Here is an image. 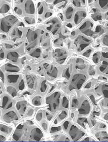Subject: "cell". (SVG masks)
Listing matches in <instances>:
<instances>
[{
	"label": "cell",
	"mask_w": 108,
	"mask_h": 142,
	"mask_svg": "<svg viewBox=\"0 0 108 142\" xmlns=\"http://www.w3.org/2000/svg\"><path fill=\"white\" fill-rule=\"evenodd\" d=\"M74 9L72 6H69L67 7L65 11L64 17L66 21H71L73 19L74 14Z\"/></svg>",
	"instance_id": "8"
},
{
	"label": "cell",
	"mask_w": 108,
	"mask_h": 142,
	"mask_svg": "<svg viewBox=\"0 0 108 142\" xmlns=\"http://www.w3.org/2000/svg\"><path fill=\"white\" fill-rule=\"evenodd\" d=\"M62 106L64 107L65 108H67L69 106V103H68V100L66 97H64L62 100Z\"/></svg>",
	"instance_id": "30"
},
{
	"label": "cell",
	"mask_w": 108,
	"mask_h": 142,
	"mask_svg": "<svg viewBox=\"0 0 108 142\" xmlns=\"http://www.w3.org/2000/svg\"><path fill=\"white\" fill-rule=\"evenodd\" d=\"M46 117L48 120H50L52 118L53 116L52 115H51L50 114H49L48 113H46Z\"/></svg>",
	"instance_id": "45"
},
{
	"label": "cell",
	"mask_w": 108,
	"mask_h": 142,
	"mask_svg": "<svg viewBox=\"0 0 108 142\" xmlns=\"http://www.w3.org/2000/svg\"><path fill=\"white\" fill-rule=\"evenodd\" d=\"M60 94L58 92L54 93L53 96L47 99V103L49 104V109L52 111L58 108L60 104Z\"/></svg>",
	"instance_id": "2"
},
{
	"label": "cell",
	"mask_w": 108,
	"mask_h": 142,
	"mask_svg": "<svg viewBox=\"0 0 108 142\" xmlns=\"http://www.w3.org/2000/svg\"><path fill=\"white\" fill-rule=\"evenodd\" d=\"M12 35L14 37H19L22 35V32L19 31L18 29H15L12 34Z\"/></svg>",
	"instance_id": "27"
},
{
	"label": "cell",
	"mask_w": 108,
	"mask_h": 142,
	"mask_svg": "<svg viewBox=\"0 0 108 142\" xmlns=\"http://www.w3.org/2000/svg\"><path fill=\"white\" fill-rule=\"evenodd\" d=\"M76 67L80 70L85 68V65L84 61L82 59H78L76 63Z\"/></svg>",
	"instance_id": "19"
},
{
	"label": "cell",
	"mask_w": 108,
	"mask_h": 142,
	"mask_svg": "<svg viewBox=\"0 0 108 142\" xmlns=\"http://www.w3.org/2000/svg\"><path fill=\"white\" fill-rule=\"evenodd\" d=\"M70 135L74 141H76L84 135V133L79 130L75 126H72L70 130Z\"/></svg>",
	"instance_id": "4"
},
{
	"label": "cell",
	"mask_w": 108,
	"mask_h": 142,
	"mask_svg": "<svg viewBox=\"0 0 108 142\" xmlns=\"http://www.w3.org/2000/svg\"><path fill=\"white\" fill-rule=\"evenodd\" d=\"M99 59H100V57L97 54H95L94 55L93 57V60L95 64H97L98 63Z\"/></svg>",
	"instance_id": "34"
},
{
	"label": "cell",
	"mask_w": 108,
	"mask_h": 142,
	"mask_svg": "<svg viewBox=\"0 0 108 142\" xmlns=\"http://www.w3.org/2000/svg\"><path fill=\"white\" fill-rule=\"evenodd\" d=\"M23 129V125H19L17 128L16 130L13 135V139L15 140V141H18L21 137L22 135V130Z\"/></svg>",
	"instance_id": "13"
},
{
	"label": "cell",
	"mask_w": 108,
	"mask_h": 142,
	"mask_svg": "<svg viewBox=\"0 0 108 142\" xmlns=\"http://www.w3.org/2000/svg\"><path fill=\"white\" fill-rule=\"evenodd\" d=\"M24 20L26 22V23H27L28 24H33L35 22V19L32 17H30V16H27L25 17L24 18Z\"/></svg>",
	"instance_id": "29"
},
{
	"label": "cell",
	"mask_w": 108,
	"mask_h": 142,
	"mask_svg": "<svg viewBox=\"0 0 108 142\" xmlns=\"http://www.w3.org/2000/svg\"><path fill=\"white\" fill-rule=\"evenodd\" d=\"M102 92L104 96V97L106 98H107L108 99V85L107 84H105V85H104L103 86V87H102Z\"/></svg>",
	"instance_id": "26"
},
{
	"label": "cell",
	"mask_w": 108,
	"mask_h": 142,
	"mask_svg": "<svg viewBox=\"0 0 108 142\" xmlns=\"http://www.w3.org/2000/svg\"><path fill=\"white\" fill-rule=\"evenodd\" d=\"M86 15V12L83 9H81L75 12L72 19L74 24H79L81 22L84 20Z\"/></svg>",
	"instance_id": "3"
},
{
	"label": "cell",
	"mask_w": 108,
	"mask_h": 142,
	"mask_svg": "<svg viewBox=\"0 0 108 142\" xmlns=\"http://www.w3.org/2000/svg\"><path fill=\"white\" fill-rule=\"evenodd\" d=\"M6 140V138L5 137H4L3 135H1V141H4Z\"/></svg>",
	"instance_id": "54"
},
{
	"label": "cell",
	"mask_w": 108,
	"mask_h": 142,
	"mask_svg": "<svg viewBox=\"0 0 108 142\" xmlns=\"http://www.w3.org/2000/svg\"><path fill=\"white\" fill-rule=\"evenodd\" d=\"M4 57V53L3 50H1V59H3Z\"/></svg>",
	"instance_id": "50"
},
{
	"label": "cell",
	"mask_w": 108,
	"mask_h": 142,
	"mask_svg": "<svg viewBox=\"0 0 108 142\" xmlns=\"http://www.w3.org/2000/svg\"><path fill=\"white\" fill-rule=\"evenodd\" d=\"M33 104L35 106H39L41 104V98L39 96H36L32 100Z\"/></svg>",
	"instance_id": "24"
},
{
	"label": "cell",
	"mask_w": 108,
	"mask_h": 142,
	"mask_svg": "<svg viewBox=\"0 0 108 142\" xmlns=\"http://www.w3.org/2000/svg\"><path fill=\"white\" fill-rule=\"evenodd\" d=\"M10 9V7L7 4H3L1 7V13L5 14L7 13Z\"/></svg>",
	"instance_id": "23"
},
{
	"label": "cell",
	"mask_w": 108,
	"mask_h": 142,
	"mask_svg": "<svg viewBox=\"0 0 108 142\" xmlns=\"http://www.w3.org/2000/svg\"><path fill=\"white\" fill-rule=\"evenodd\" d=\"M47 72L49 76H50L53 78H56L57 77L58 69L56 67H53V66H51V67L49 68Z\"/></svg>",
	"instance_id": "16"
},
{
	"label": "cell",
	"mask_w": 108,
	"mask_h": 142,
	"mask_svg": "<svg viewBox=\"0 0 108 142\" xmlns=\"http://www.w3.org/2000/svg\"><path fill=\"white\" fill-rule=\"evenodd\" d=\"M104 119L106 120H108V114H106L105 115V116H104Z\"/></svg>",
	"instance_id": "56"
},
{
	"label": "cell",
	"mask_w": 108,
	"mask_h": 142,
	"mask_svg": "<svg viewBox=\"0 0 108 142\" xmlns=\"http://www.w3.org/2000/svg\"><path fill=\"white\" fill-rule=\"evenodd\" d=\"M42 127L45 130H47V124L46 123H43L42 124Z\"/></svg>",
	"instance_id": "48"
},
{
	"label": "cell",
	"mask_w": 108,
	"mask_h": 142,
	"mask_svg": "<svg viewBox=\"0 0 108 142\" xmlns=\"http://www.w3.org/2000/svg\"><path fill=\"white\" fill-rule=\"evenodd\" d=\"M61 130V127H52L51 129V133H54L59 131Z\"/></svg>",
	"instance_id": "38"
},
{
	"label": "cell",
	"mask_w": 108,
	"mask_h": 142,
	"mask_svg": "<svg viewBox=\"0 0 108 142\" xmlns=\"http://www.w3.org/2000/svg\"><path fill=\"white\" fill-rule=\"evenodd\" d=\"M12 23L7 18L3 19L1 21V29L4 32H8L12 27Z\"/></svg>",
	"instance_id": "7"
},
{
	"label": "cell",
	"mask_w": 108,
	"mask_h": 142,
	"mask_svg": "<svg viewBox=\"0 0 108 142\" xmlns=\"http://www.w3.org/2000/svg\"><path fill=\"white\" fill-rule=\"evenodd\" d=\"M77 122L83 127H84V124L85 123H87V120L86 118H79L78 119Z\"/></svg>",
	"instance_id": "31"
},
{
	"label": "cell",
	"mask_w": 108,
	"mask_h": 142,
	"mask_svg": "<svg viewBox=\"0 0 108 142\" xmlns=\"http://www.w3.org/2000/svg\"><path fill=\"white\" fill-rule=\"evenodd\" d=\"M43 136V134L39 128L34 129L31 133V137L33 140L36 141H39Z\"/></svg>",
	"instance_id": "10"
},
{
	"label": "cell",
	"mask_w": 108,
	"mask_h": 142,
	"mask_svg": "<svg viewBox=\"0 0 108 142\" xmlns=\"http://www.w3.org/2000/svg\"><path fill=\"white\" fill-rule=\"evenodd\" d=\"M26 81L28 86L30 88L32 89L34 86V79L31 76L27 75L26 76Z\"/></svg>",
	"instance_id": "20"
},
{
	"label": "cell",
	"mask_w": 108,
	"mask_h": 142,
	"mask_svg": "<svg viewBox=\"0 0 108 142\" xmlns=\"http://www.w3.org/2000/svg\"><path fill=\"white\" fill-rule=\"evenodd\" d=\"M12 106H13V103H12V102H9V103L8 105H7V107H6L5 109H7L11 108V107H12Z\"/></svg>",
	"instance_id": "51"
},
{
	"label": "cell",
	"mask_w": 108,
	"mask_h": 142,
	"mask_svg": "<svg viewBox=\"0 0 108 142\" xmlns=\"http://www.w3.org/2000/svg\"><path fill=\"white\" fill-rule=\"evenodd\" d=\"M5 47L7 48V49H12L13 48V46L12 45H10V44H5Z\"/></svg>",
	"instance_id": "46"
},
{
	"label": "cell",
	"mask_w": 108,
	"mask_h": 142,
	"mask_svg": "<svg viewBox=\"0 0 108 142\" xmlns=\"http://www.w3.org/2000/svg\"><path fill=\"white\" fill-rule=\"evenodd\" d=\"M68 125H69V122L68 121L65 122L64 124V127L65 128V130H67L68 129Z\"/></svg>",
	"instance_id": "44"
},
{
	"label": "cell",
	"mask_w": 108,
	"mask_h": 142,
	"mask_svg": "<svg viewBox=\"0 0 108 142\" xmlns=\"http://www.w3.org/2000/svg\"><path fill=\"white\" fill-rule=\"evenodd\" d=\"M97 3L98 5V7L99 9H98L99 11L101 10L103 12H106V14L108 13V1H97Z\"/></svg>",
	"instance_id": "11"
},
{
	"label": "cell",
	"mask_w": 108,
	"mask_h": 142,
	"mask_svg": "<svg viewBox=\"0 0 108 142\" xmlns=\"http://www.w3.org/2000/svg\"><path fill=\"white\" fill-rule=\"evenodd\" d=\"M42 118V111H40L36 115V119L37 120L40 121L41 120Z\"/></svg>",
	"instance_id": "40"
},
{
	"label": "cell",
	"mask_w": 108,
	"mask_h": 142,
	"mask_svg": "<svg viewBox=\"0 0 108 142\" xmlns=\"http://www.w3.org/2000/svg\"><path fill=\"white\" fill-rule=\"evenodd\" d=\"M40 55H41V50L39 49H37L30 53V56H31L32 57H35L36 58H38L40 57Z\"/></svg>",
	"instance_id": "25"
},
{
	"label": "cell",
	"mask_w": 108,
	"mask_h": 142,
	"mask_svg": "<svg viewBox=\"0 0 108 142\" xmlns=\"http://www.w3.org/2000/svg\"><path fill=\"white\" fill-rule=\"evenodd\" d=\"M1 80L3 81V82H4V79H5V78H4V74H3V73L2 72V71H1Z\"/></svg>",
	"instance_id": "52"
},
{
	"label": "cell",
	"mask_w": 108,
	"mask_h": 142,
	"mask_svg": "<svg viewBox=\"0 0 108 142\" xmlns=\"http://www.w3.org/2000/svg\"><path fill=\"white\" fill-rule=\"evenodd\" d=\"M7 91L13 97H15L17 94L16 89L13 86L7 87Z\"/></svg>",
	"instance_id": "22"
},
{
	"label": "cell",
	"mask_w": 108,
	"mask_h": 142,
	"mask_svg": "<svg viewBox=\"0 0 108 142\" xmlns=\"http://www.w3.org/2000/svg\"><path fill=\"white\" fill-rule=\"evenodd\" d=\"M19 78L18 75H8L7 76V81L12 84L16 83Z\"/></svg>",
	"instance_id": "18"
},
{
	"label": "cell",
	"mask_w": 108,
	"mask_h": 142,
	"mask_svg": "<svg viewBox=\"0 0 108 142\" xmlns=\"http://www.w3.org/2000/svg\"><path fill=\"white\" fill-rule=\"evenodd\" d=\"M91 83L89 82V83L87 84L85 86V88H89L91 87Z\"/></svg>",
	"instance_id": "53"
},
{
	"label": "cell",
	"mask_w": 108,
	"mask_h": 142,
	"mask_svg": "<svg viewBox=\"0 0 108 142\" xmlns=\"http://www.w3.org/2000/svg\"><path fill=\"white\" fill-rule=\"evenodd\" d=\"M36 44H37V42L36 41H34L32 43L30 44L28 46V47H27V50H28V51L32 49V48H34L36 46Z\"/></svg>",
	"instance_id": "35"
},
{
	"label": "cell",
	"mask_w": 108,
	"mask_h": 142,
	"mask_svg": "<svg viewBox=\"0 0 108 142\" xmlns=\"http://www.w3.org/2000/svg\"><path fill=\"white\" fill-rule=\"evenodd\" d=\"M9 103V99L8 97H7V96H4L2 99V107L5 109L6 107H7V106L8 105Z\"/></svg>",
	"instance_id": "21"
},
{
	"label": "cell",
	"mask_w": 108,
	"mask_h": 142,
	"mask_svg": "<svg viewBox=\"0 0 108 142\" xmlns=\"http://www.w3.org/2000/svg\"><path fill=\"white\" fill-rule=\"evenodd\" d=\"M78 105V100L76 99H72V107H77Z\"/></svg>",
	"instance_id": "37"
},
{
	"label": "cell",
	"mask_w": 108,
	"mask_h": 142,
	"mask_svg": "<svg viewBox=\"0 0 108 142\" xmlns=\"http://www.w3.org/2000/svg\"><path fill=\"white\" fill-rule=\"evenodd\" d=\"M26 107V103L25 102H18L16 104V107L17 110L21 112L22 113H23Z\"/></svg>",
	"instance_id": "17"
},
{
	"label": "cell",
	"mask_w": 108,
	"mask_h": 142,
	"mask_svg": "<svg viewBox=\"0 0 108 142\" xmlns=\"http://www.w3.org/2000/svg\"><path fill=\"white\" fill-rule=\"evenodd\" d=\"M38 37V34L36 32L29 30L27 34V38L29 42H34Z\"/></svg>",
	"instance_id": "15"
},
{
	"label": "cell",
	"mask_w": 108,
	"mask_h": 142,
	"mask_svg": "<svg viewBox=\"0 0 108 142\" xmlns=\"http://www.w3.org/2000/svg\"><path fill=\"white\" fill-rule=\"evenodd\" d=\"M47 89V85L46 84V81H43L41 83V86H40V91L42 92H44L46 91Z\"/></svg>",
	"instance_id": "32"
},
{
	"label": "cell",
	"mask_w": 108,
	"mask_h": 142,
	"mask_svg": "<svg viewBox=\"0 0 108 142\" xmlns=\"http://www.w3.org/2000/svg\"><path fill=\"white\" fill-rule=\"evenodd\" d=\"M86 76L81 74H75L72 77L71 83L69 86L70 90L73 89H79L85 81Z\"/></svg>",
	"instance_id": "1"
},
{
	"label": "cell",
	"mask_w": 108,
	"mask_h": 142,
	"mask_svg": "<svg viewBox=\"0 0 108 142\" xmlns=\"http://www.w3.org/2000/svg\"><path fill=\"white\" fill-rule=\"evenodd\" d=\"M52 14L50 12H47L45 14V17L48 18V17L51 16L52 15Z\"/></svg>",
	"instance_id": "47"
},
{
	"label": "cell",
	"mask_w": 108,
	"mask_h": 142,
	"mask_svg": "<svg viewBox=\"0 0 108 142\" xmlns=\"http://www.w3.org/2000/svg\"><path fill=\"white\" fill-rule=\"evenodd\" d=\"M11 128L8 127V126L4 125H1V131L3 132L8 133L11 131Z\"/></svg>",
	"instance_id": "28"
},
{
	"label": "cell",
	"mask_w": 108,
	"mask_h": 142,
	"mask_svg": "<svg viewBox=\"0 0 108 142\" xmlns=\"http://www.w3.org/2000/svg\"><path fill=\"white\" fill-rule=\"evenodd\" d=\"M24 86H25V84H24V81L23 80H21V81H20V82L19 83V85H18L19 89L22 91L24 88Z\"/></svg>",
	"instance_id": "36"
},
{
	"label": "cell",
	"mask_w": 108,
	"mask_h": 142,
	"mask_svg": "<svg viewBox=\"0 0 108 142\" xmlns=\"http://www.w3.org/2000/svg\"><path fill=\"white\" fill-rule=\"evenodd\" d=\"M67 116V113L65 111H63L58 116V118L61 120H63Z\"/></svg>",
	"instance_id": "33"
},
{
	"label": "cell",
	"mask_w": 108,
	"mask_h": 142,
	"mask_svg": "<svg viewBox=\"0 0 108 142\" xmlns=\"http://www.w3.org/2000/svg\"><path fill=\"white\" fill-rule=\"evenodd\" d=\"M18 117L14 111H10L7 113L4 116V120L7 123H11L14 120H17Z\"/></svg>",
	"instance_id": "5"
},
{
	"label": "cell",
	"mask_w": 108,
	"mask_h": 142,
	"mask_svg": "<svg viewBox=\"0 0 108 142\" xmlns=\"http://www.w3.org/2000/svg\"><path fill=\"white\" fill-rule=\"evenodd\" d=\"M90 110V105L87 100H85L82 103L81 106L79 108L78 111L79 114L82 115H86L89 114Z\"/></svg>",
	"instance_id": "6"
},
{
	"label": "cell",
	"mask_w": 108,
	"mask_h": 142,
	"mask_svg": "<svg viewBox=\"0 0 108 142\" xmlns=\"http://www.w3.org/2000/svg\"><path fill=\"white\" fill-rule=\"evenodd\" d=\"M25 11L28 14H33L35 13L34 5L32 1H27L24 4Z\"/></svg>",
	"instance_id": "9"
},
{
	"label": "cell",
	"mask_w": 108,
	"mask_h": 142,
	"mask_svg": "<svg viewBox=\"0 0 108 142\" xmlns=\"http://www.w3.org/2000/svg\"><path fill=\"white\" fill-rule=\"evenodd\" d=\"M103 43L108 46V34L105 36L103 39Z\"/></svg>",
	"instance_id": "42"
},
{
	"label": "cell",
	"mask_w": 108,
	"mask_h": 142,
	"mask_svg": "<svg viewBox=\"0 0 108 142\" xmlns=\"http://www.w3.org/2000/svg\"><path fill=\"white\" fill-rule=\"evenodd\" d=\"M106 125L104 124L101 123V124L99 125V128H105Z\"/></svg>",
	"instance_id": "55"
},
{
	"label": "cell",
	"mask_w": 108,
	"mask_h": 142,
	"mask_svg": "<svg viewBox=\"0 0 108 142\" xmlns=\"http://www.w3.org/2000/svg\"><path fill=\"white\" fill-rule=\"evenodd\" d=\"M18 54L16 52H11L7 54V58L13 62H16L18 58Z\"/></svg>",
	"instance_id": "14"
},
{
	"label": "cell",
	"mask_w": 108,
	"mask_h": 142,
	"mask_svg": "<svg viewBox=\"0 0 108 142\" xmlns=\"http://www.w3.org/2000/svg\"><path fill=\"white\" fill-rule=\"evenodd\" d=\"M15 12L18 15H22V11L19 7H16L15 8Z\"/></svg>",
	"instance_id": "39"
},
{
	"label": "cell",
	"mask_w": 108,
	"mask_h": 142,
	"mask_svg": "<svg viewBox=\"0 0 108 142\" xmlns=\"http://www.w3.org/2000/svg\"><path fill=\"white\" fill-rule=\"evenodd\" d=\"M5 69L6 71L9 72H16L20 70V69L18 67L11 64H6L5 65Z\"/></svg>",
	"instance_id": "12"
},
{
	"label": "cell",
	"mask_w": 108,
	"mask_h": 142,
	"mask_svg": "<svg viewBox=\"0 0 108 142\" xmlns=\"http://www.w3.org/2000/svg\"><path fill=\"white\" fill-rule=\"evenodd\" d=\"M91 51H92V50H90V49L87 50L86 52H85L83 53V55L84 56H85V57H89V55H90V54L91 53Z\"/></svg>",
	"instance_id": "41"
},
{
	"label": "cell",
	"mask_w": 108,
	"mask_h": 142,
	"mask_svg": "<svg viewBox=\"0 0 108 142\" xmlns=\"http://www.w3.org/2000/svg\"><path fill=\"white\" fill-rule=\"evenodd\" d=\"M44 12V7L42 6H41L39 9H38V13L39 14H43Z\"/></svg>",
	"instance_id": "43"
},
{
	"label": "cell",
	"mask_w": 108,
	"mask_h": 142,
	"mask_svg": "<svg viewBox=\"0 0 108 142\" xmlns=\"http://www.w3.org/2000/svg\"><path fill=\"white\" fill-rule=\"evenodd\" d=\"M33 114V110L32 109H29V110L28 111V113H27V115L30 116L31 115H32V114Z\"/></svg>",
	"instance_id": "49"
}]
</instances>
